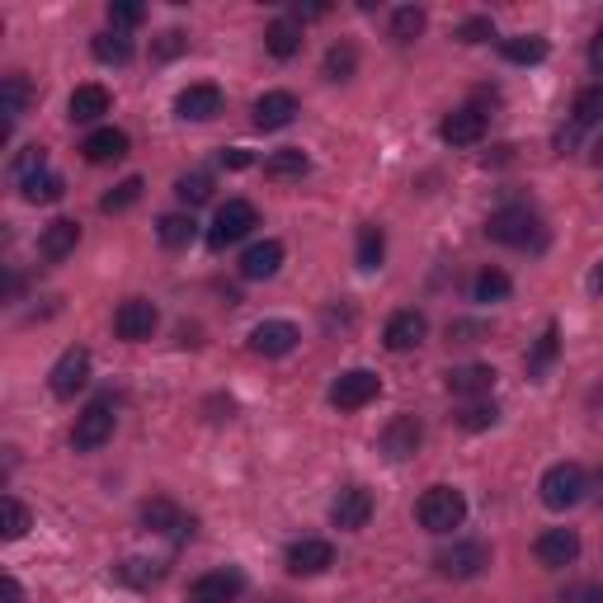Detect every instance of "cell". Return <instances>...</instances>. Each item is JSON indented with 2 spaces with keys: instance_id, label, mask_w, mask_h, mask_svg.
<instances>
[{
  "instance_id": "cell-52",
  "label": "cell",
  "mask_w": 603,
  "mask_h": 603,
  "mask_svg": "<svg viewBox=\"0 0 603 603\" xmlns=\"http://www.w3.org/2000/svg\"><path fill=\"white\" fill-rule=\"evenodd\" d=\"M24 594H20V580H14V576H5V603H20Z\"/></svg>"
},
{
  "instance_id": "cell-2",
  "label": "cell",
  "mask_w": 603,
  "mask_h": 603,
  "mask_svg": "<svg viewBox=\"0 0 603 603\" xmlns=\"http://www.w3.org/2000/svg\"><path fill=\"white\" fill-rule=\"evenodd\" d=\"M486 236H490V241H500V246H519V250L547 241L543 217H537L533 208H500V213H490Z\"/></svg>"
},
{
  "instance_id": "cell-19",
  "label": "cell",
  "mask_w": 603,
  "mask_h": 603,
  "mask_svg": "<svg viewBox=\"0 0 603 603\" xmlns=\"http://www.w3.org/2000/svg\"><path fill=\"white\" fill-rule=\"evenodd\" d=\"M533 551H537V561H543V566L557 570V566H570L580 557V537H576V528H547L533 543Z\"/></svg>"
},
{
  "instance_id": "cell-1",
  "label": "cell",
  "mask_w": 603,
  "mask_h": 603,
  "mask_svg": "<svg viewBox=\"0 0 603 603\" xmlns=\"http://www.w3.org/2000/svg\"><path fill=\"white\" fill-rule=\"evenodd\" d=\"M416 514H420V528H430V533H453V528H463V519H467V500H463V490H453V486H430L420 496L416 504Z\"/></svg>"
},
{
  "instance_id": "cell-14",
  "label": "cell",
  "mask_w": 603,
  "mask_h": 603,
  "mask_svg": "<svg viewBox=\"0 0 603 603\" xmlns=\"http://www.w3.org/2000/svg\"><path fill=\"white\" fill-rule=\"evenodd\" d=\"M439 137L448 141V147H476V141L486 137V114L481 109H471V104L453 109V114L439 123Z\"/></svg>"
},
{
  "instance_id": "cell-39",
  "label": "cell",
  "mask_w": 603,
  "mask_h": 603,
  "mask_svg": "<svg viewBox=\"0 0 603 603\" xmlns=\"http://www.w3.org/2000/svg\"><path fill=\"white\" fill-rule=\"evenodd\" d=\"M354 67H359L354 43H335V47L326 53V76H330V81H349V76H354Z\"/></svg>"
},
{
  "instance_id": "cell-25",
  "label": "cell",
  "mask_w": 603,
  "mask_h": 603,
  "mask_svg": "<svg viewBox=\"0 0 603 603\" xmlns=\"http://www.w3.org/2000/svg\"><path fill=\"white\" fill-rule=\"evenodd\" d=\"M109 104H114V100H109L104 86H76L67 109H71V123H94V118L109 114Z\"/></svg>"
},
{
  "instance_id": "cell-38",
  "label": "cell",
  "mask_w": 603,
  "mask_h": 603,
  "mask_svg": "<svg viewBox=\"0 0 603 603\" xmlns=\"http://www.w3.org/2000/svg\"><path fill=\"white\" fill-rule=\"evenodd\" d=\"M174 194H180V198L189 203V208H198V203H208V198H213V174H203V170H194V174H180Z\"/></svg>"
},
{
  "instance_id": "cell-46",
  "label": "cell",
  "mask_w": 603,
  "mask_h": 603,
  "mask_svg": "<svg viewBox=\"0 0 603 603\" xmlns=\"http://www.w3.org/2000/svg\"><path fill=\"white\" fill-rule=\"evenodd\" d=\"M457 38H463V43H486V38H496V24H490V14H471V20L457 29Z\"/></svg>"
},
{
  "instance_id": "cell-23",
  "label": "cell",
  "mask_w": 603,
  "mask_h": 603,
  "mask_svg": "<svg viewBox=\"0 0 603 603\" xmlns=\"http://www.w3.org/2000/svg\"><path fill=\"white\" fill-rule=\"evenodd\" d=\"M278 269H283V246L278 241H260V246H250L241 255V278H250V283L274 278Z\"/></svg>"
},
{
  "instance_id": "cell-13",
  "label": "cell",
  "mask_w": 603,
  "mask_h": 603,
  "mask_svg": "<svg viewBox=\"0 0 603 603\" xmlns=\"http://www.w3.org/2000/svg\"><path fill=\"white\" fill-rule=\"evenodd\" d=\"M29 100H34V86H29V76H20V71H10L5 81H0V141H10V128L24 118V109H29Z\"/></svg>"
},
{
  "instance_id": "cell-3",
  "label": "cell",
  "mask_w": 603,
  "mask_h": 603,
  "mask_svg": "<svg viewBox=\"0 0 603 603\" xmlns=\"http://www.w3.org/2000/svg\"><path fill=\"white\" fill-rule=\"evenodd\" d=\"M584 490H590V476H584L580 463H557L543 471V481H537V496H543L547 510H576L584 500Z\"/></svg>"
},
{
  "instance_id": "cell-34",
  "label": "cell",
  "mask_w": 603,
  "mask_h": 603,
  "mask_svg": "<svg viewBox=\"0 0 603 603\" xmlns=\"http://www.w3.org/2000/svg\"><path fill=\"white\" fill-rule=\"evenodd\" d=\"M383 255H387V236H383V227H359V269H373L383 264Z\"/></svg>"
},
{
  "instance_id": "cell-24",
  "label": "cell",
  "mask_w": 603,
  "mask_h": 603,
  "mask_svg": "<svg viewBox=\"0 0 603 603\" xmlns=\"http://www.w3.org/2000/svg\"><path fill=\"white\" fill-rule=\"evenodd\" d=\"M490 387H496V368H486V363L448 368V391L453 396H490Z\"/></svg>"
},
{
  "instance_id": "cell-27",
  "label": "cell",
  "mask_w": 603,
  "mask_h": 603,
  "mask_svg": "<svg viewBox=\"0 0 603 603\" xmlns=\"http://www.w3.org/2000/svg\"><path fill=\"white\" fill-rule=\"evenodd\" d=\"M264 47H269V57H278V61H288L302 53V24L297 20H274L264 29Z\"/></svg>"
},
{
  "instance_id": "cell-32",
  "label": "cell",
  "mask_w": 603,
  "mask_h": 603,
  "mask_svg": "<svg viewBox=\"0 0 603 603\" xmlns=\"http://www.w3.org/2000/svg\"><path fill=\"white\" fill-rule=\"evenodd\" d=\"M424 24H430V14H424L420 5H401L391 14V38L396 43H416L424 34Z\"/></svg>"
},
{
  "instance_id": "cell-44",
  "label": "cell",
  "mask_w": 603,
  "mask_h": 603,
  "mask_svg": "<svg viewBox=\"0 0 603 603\" xmlns=\"http://www.w3.org/2000/svg\"><path fill=\"white\" fill-rule=\"evenodd\" d=\"M0 510H5V528H0V533H5V543H20V537L29 533V510H24V504L14 500V496H5V504H0Z\"/></svg>"
},
{
  "instance_id": "cell-18",
  "label": "cell",
  "mask_w": 603,
  "mask_h": 603,
  "mask_svg": "<svg viewBox=\"0 0 603 603\" xmlns=\"http://www.w3.org/2000/svg\"><path fill=\"white\" fill-rule=\"evenodd\" d=\"M293 118H297V100L288 90H269L255 100V128L260 133H278V128H288Z\"/></svg>"
},
{
  "instance_id": "cell-55",
  "label": "cell",
  "mask_w": 603,
  "mask_h": 603,
  "mask_svg": "<svg viewBox=\"0 0 603 603\" xmlns=\"http://www.w3.org/2000/svg\"><path fill=\"white\" fill-rule=\"evenodd\" d=\"M264 603H288V599H264Z\"/></svg>"
},
{
  "instance_id": "cell-56",
  "label": "cell",
  "mask_w": 603,
  "mask_h": 603,
  "mask_svg": "<svg viewBox=\"0 0 603 603\" xmlns=\"http://www.w3.org/2000/svg\"><path fill=\"white\" fill-rule=\"evenodd\" d=\"M599 490H603V471H599Z\"/></svg>"
},
{
  "instance_id": "cell-29",
  "label": "cell",
  "mask_w": 603,
  "mask_h": 603,
  "mask_svg": "<svg viewBox=\"0 0 603 603\" xmlns=\"http://www.w3.org/2000/svg\"><path fill=\"white\" fill-rule=\"evenodd\" d=\"M156 236H161L166 250H184V246L198 236V221L189 217V213H170V217L156 221Z\"/></svg>"
},
{
  "instance_id": "cell-10",
  "label": "cell",
  "mask_w": 603,
  "mask_h": 603,
  "mask_svg": "<svg viewBox=\"0 0 603 603\" xmlns=\"http://www.w3.org/2000/svg\"><path fill=\"white\" fill-rule=\"evenodd\" d=\"M368 519H373V496L363 486H344L335 496V504H330V523H335L340 533L368 528Z\"/></svg>"
},
{
  "instance_id": "cell-30",
  "label": "cell",
  "mask_w": 603,
  "mask_h": 603,
  "mask_svg": "<svg viewBox=\"0 0 603 603\" xmlns=\"http://www.w3.org/2000/svg\"><path fill=\"white\" fill-rule=\"evenodd\" d=\"M504 57H510L514 67H537V61L547 57V38H537V34H519V38H504Z\"/></svg>"
},
{
  "instance_id": "cell-35",
  "label": "cell",
  "mask_w": 603,
  "mask_h": 603,
  "mask_svg": "<svg viewBox=\"0 0 603 603\" xmlns=\"http://www.w3.org/2000/svg\"><path fill=\"white\" fill-rule=\"evenodd\" d=\"M557 349H561V330L557 326H547L543 330V340L533 344V354H528V377H543L551 368V359H557Z\"/></svg>"
},
{
  "instance_id": "cell-16",
  "label": "cell",
  "mask_w": 603,
  "mask_h": 603,
  "mask_svg": "<svg viewBox=\"0 0 603 603\" xmlns=\"http://www.w3.org/2000/svg\"><path fill=\"white\" fill-rule=\"evenodd\" d=\"M424 335H430V321H424V311H396L387 330H383V344L391 354H406V349H420Z\"/></svg>"
},
{
  "instance_id": "cell-42",
  "label": "cell",
  "mask_w": 603,
  "mask_h": 603,
  "mask_svg": "<svg viewBox=\"0 0 603 603\" xmlns=\"http://www.w3.org/2000/svg\"><path fill=\"white\" fill-rule=\"evenodd\" d=\"M141 20H147V5H137V0H109V24H114V34L137 29Z\"/></svg>"
},
{
  "instance_id": "cell-6",
  "label": "cell",
  "mask_w": 603,
  "mask_h": 603,
  "mask_svg": "<svg viewBox=\"0 0 603 603\" xmlns=\"http://www.w3.org/2000/svg\"><path fill=\"white\" fill-rule=\"evenodd\" d=\"M377 391H383V377L368 373V368H349L335 377V387H330V406L335 410H363L368 401H377Z\"/></svg>"
},
{
  "instance_id": "cell-50",
  "label": "cell",
  "mask_w": 603,
  "mask_h": 603,
  "mask_svg": "<svg viewBox=\"0 0 603 603\" xmlns=\"http://www.w3.org/2000/svg\"><path fill=\"white\" fill-rule=\"evenodd\" d=\"M321 14H326V5H293V14H288V20H321Z\"/></svg>"
},
{
  "instance_id": "cell-53",
  "label": "cell",
  "mask_w": 603,
  "mask_h": 603,
  "mask_svg": "<svg viewBox=\"0 0 603 603\" xmlns=\"http://www.w3.org/2000/svg\"><path fill=\"white\" fill-rule=\"evenodd\" d=\"M590 288H594V293H603V264H599L594 274H590Z\"/></svg>"
},
{
  "instance_id": "cell-11",
  "label": "cell",
  "mask_w": 603,
  "mask_h": 603,
  "mask_svg": "<svg viewBox=\"0 0 603 603\" xmlns=\"http://www.w3.org/2000/svg\"><path fill=\"white\" fill-rule=\"evenodd\" d=\"M47 383H53V396H61V401H71V396L90 383V354H86V349H67V354H61V359L53 363Z\"/></svg>"
},
{
  "instance_id": "cell-47",
  "label": "cell",
  "mask_w": 603,
  "mask_h": 603,
  "mask_svg": "<svg viewBox=\"0 0 603 603\" xmlns=\"http://www.w3.org/2000/svg\"><path fill=\"white\" fill-rule=\"evenodd\" d=\"M561 603H603V584H594V580L566 584V590H561Z\"/></svg>"
},
{
  "instance_id": "cell-43",
  "label": "cell",
  "mask_w": 603,
  "mask_h": 603,
  "mask_svg": "<svg viewBox=\"0 0 603 603\" xmlns=\"http://www.w3.org/2000/svg\"><path fill=\"white\" fill-rule=\"evenodd\" d=\"M590 123H603V86L580 90L576 100V128H590Z\"/></svg>"
},
{
  "instance_id": "cell-12",
  "label": "cell",
  "mask_w": 603,
  "mask_h": 603,
  "mask_svg": "<svg viewBox=\"0 0 603 603\" xmlns=\"http://www.w3.org/2000/svg\"><path fill=\"white\" fill-rule=\"evenodd\" d=\"M283 566H288V576H321V570L335 566V547L326 537H302V543L288 547Z\"/></svg>"
},
{
  "instance_id": "cell-22",
  "label": "cell",
  "mask_w": 603,
  "mask_h": 603,
  "mask_svg": "<svg viewBox=\"0 0 603 603\" xmlns=\"http://www.w3.org/2000/svg\"><path fill=\"white\" fill-rule=\"evenodd\" d=\"M76 241H81V227H76L71 217H57V221H47L43 227V241H38V255L43 260H67L71 250H76Z\"/></svg>"
},
{
  "instance_id": "cell-5",
  "label": "cell",
  "mask_w": 603,
  "mask_h": 603,
  "mask_svg": "<svg viewBox=\"0 0 603 603\" xmlns=\"http://www.w3.org/2000/svg\"><path fill=\"white\" fill-rule=\"evenodd\" d=\"M109 439H114V401H109V396H100V401H90L81 416H76L71 448H76V453H94V448H104Z\"/></svg>"
},
{
  "instance_id": "cell-17",
  "label": "cell",
  "mask_w": 603,
  "mask_h": 603,
  "mask_svg": "<svg viewBox=\"0 0 603 603\" xmlns=\"http://www.w3.org/2000/svg\"><path fill=\"white\" fill-rule=\"evenodd\" d=\"M174 114L184 123H208L221 114V90L217 86H189L180 90V100H174Z\"/></svg>"
},
{
  "instance_id": "cell-31",
  "label": "cell",
  "mask_w": 603,
  "mask_h": 603,
  "mask_svg": "<svg viewBox=\"0 0 603 603\" xmlns=\"http://www.w3.org/2000/svg\"><path fill=\"white\" fill-rule=\"evenodd\" d=\"M20 194H24V203H57L61 194H67V184H61L57 170H43L29 184H20Z\"/></svg>"
},
{
  "instance_id": "cell-28",
  "label": "cell",
  "mask_w": 603,
  "mask_h": 603,
  "mask_svg": "<svg viewBox=\"0 0 603 603\" xmlns=\"http://www.w3.org/2000/svg\"><path fill=\"white\" fill-rule=\"evenodd\" d=\"M307 170H311V161H307V151H302V147H283V151H274L264 161L269 180H302Z\"/></svg>"
},
{
  "instance_id": "cell-40",
  "label": "cell",
  "mask_w": 603,
  "mask_h": 603,
  "mask_svg": "<svg viewBox=\"0 0 603 603\" xmlns=\"http://www.w3.org/2000/svg\"><path fill=\"white\" fill-rule=\"evenodd\" d=\"M500 420V410H496V401H467L463 410H457V424H463V430H490V424Z\"/></svg>"
},
{
  "instance_id": "cell-26",
  "label": "cell",
  "mask_w": 603,
  "mask_h": 603,
  "mask_svg": "<svg viewBox=\"0 0 603 603\" xmlns=\"http://www.w3.org/2000/svg\"><path fill=\"white\" fill-rule=\"evenodd\" d=\"M141 523H147L151 533H174V537L194 533V523H184L170 500H147V504H141Z\"/></svg>"
},
{
  "instance_id": "cell-9",
  "label": "cell",
  "mask_w": 603,
  "mask_h": 603,
  "mask_svg": "<svg viewBox=\"0 0 603 603\" xmlns=\"http://www.w3.org/2000/svg\"><path fill=\"white\" fill-rule=\"evenodd\" d=\"M156 321H161V316H156V307H151L147 297H128L114 311V335L128 340V344H141V340L156 335Z\"/></svg>"
},
{
  "instance_id": "cell-41",
  "label": "cell",
  "mask_w": 603,
  "mask_h": 603,
  "mask_svg": "<svg viewBox=\"0 0 603 603\" xmlns=\"http://www.w3.org/2000/svg\"><path fill=\"white\" fill-rule=\"evenodd\" d=\"M137 198H141V180L133 174V180H123V184H114V189H109V194L100 198V208H104V213H128Z\"/></svg>"
},
{
  "instance_id": "cell-48",
  "label": "cell",
  "mask_w": 603,
  "mask_h": 603,
  "mask_svg": "<svg viewBox=\"0 0 603 603\" xmlns=\"http://www.w3.org/2000/svg\"><path fill=\"white\" fill-rule=\"evenodd\" d=\"M184 47H189V38L180 34V29H166V34L156 38V47H151V53L166 61V57H174V53H184Z\"/></svg>"
},
{
  "instance_id": "cell-15",
  "label": "cell",
  "mask_w": 603,
  "mask_h": 603,
  "mask_svg": "<svg viewBox=\"0 0 603 603\" xmlns=\"http://www.w3.org/2000/svg\"><path fill=\"white\" fill-rule=\"evenodd\" d=\"M297 326L293 321H260L255 330H250V349H255L260 359H283L297 349Z\"/></svg>"
},
{
  "instance_id": "cell-7",
  "label": "cell",
  "mask_w": 603,
  "mask_h": 603,
  "mask_svg": "<svg viewBox=\"0 0 603 603\" xmlns=\"http://www.w3.org/2000/svg\"><path fill=\"white\" fill-rule=\"evenodd\" d=\"M246 594V576L236 566H221V570H208L189 584V603H236Z\"/></svg>"
},
{
  "instance_id": "cell-37",
  "label": "cell",
  "mask_w": 603,
  "mask_h": 603,
  "mask_svg": "<svg viewBox=\"0 0 603 603\" xmlns=\"http://www.w3.org/2000/svg\"><path fill=\"white\" fill-rule=\"evenodd\" d=\"M43 170H47V151H43V147H24V151L10 161V180H14V184H29V180H34V174H43Z\"/></svg>"
},
{
  "instance_id": "cell-45",
  "label": "cell",
  "mask_w": 603,
  "mask_h": 603,
  "mask_svg": "<svg viewBox=\"0 0 603 603\" xmlns=\"http://www.w3.org/2000/svg\"><path fill=\"white\" fill-rule=\"evenodd\" d=\"M114 576L123 580V584H156L161 580V566H147V561H123V566H114Z\"/></svg>"
},
{
  "instance_id": "cell-51",
  "label": "cell",
  "mask_w": 603,
  "mask_h": 603,
  "mask_svg": "<svg viewBox=\"0 0 603 603\" xmlns=\"http://www.w3.org/2000/svg\"><path fill=\"white\" fill-rule=\"evenodd\" d=\"M590 61H594V71H603V29H599V38L590 43Z\"/></svg>"
},
{
  "instance_id": "cell-49",
  "label": "cell",
  "mask_w": 603,
  "mask_h": 603,
  "mask_svg": "<svg viewBox=\"0 0 603 603\" xmlns=\"http://www.w3.org/2000/svg\"><path fill=\"white\" fill-rule=\"evenodd\" d=\"M221 166H227V170H246V166H250V151H241V147L221 151Z\"/></svg>"
},
{
  "instance_id": "cell-8",
  "label": "cell",
  "mask_w": 603,
  "mask_h": 603,
  "mask_svg": "<svg viewBox=\"0 0 603 603\" xmlns=\"http://www.w3.org/2000/svg\"><path fill=\"white\" fill-rule=\"evenodd\" d=\"M434 566H439V576H448V580H471L490 566V547L486 543H453L439 551Z\"/></svg>"
},
{
  "instance_id": "cell-21",
  "label": "cell",
  "mask_w": 603,
  "mask_h": 603,
  "mask_svg": "<svg viewBox=\"0 0 603 603\" xmlns=\"http://www.w3.org/2000/svg\"><path fill=\"white\" fill-rule=\"evenodd\" d=\"M420 439H424V430H420L416 416H396L383 430V453L391 457V463H401V457H410L420 448Z\"/></svg>"
},
{
  "instance_id": "cell-20",
  "label": "cell",
  "mask_w": 603,
  "mask_h": 603,
  "mask_svg": "<svg viewBox=\"0 0 603 603\" xmlns=\"http://www.w3.org/2000/svg\"><path fill=\"white\" fill-rule=\"evenodd\" d=\"M81 151H86L90 166H109V161H123V156L133 151V141H128L123 128H100V133H90L81 141Z\"/></svg>"
},
{
  "instance_id": "cell-54",
  "label": "cell",
  "mask_w": 603,
  "mask_h": 603,
  "mask_svg": "<svg viewBox=\"0 0 603 603\" xmlns=\"http://www.w3.org/2000/svg\"><path fill=\"white\" fill-rule=\"evenodd\" d=\"M590 156H594V166H603V137H599L594 147H590Z\"/></svg>"
},
{
  "instance_id": "cell-33",
  "label": "cell",
  "mask_w": 603,
  "mask_h": 603,
  "mask_svg": "<svg viewBox=\"0 0 603 603\" xmlns=\"http://www.w3.org/2000/svg\"><path fill=\"white\" fill-rule=\"evenodd\" d=\"M510 274H504V269H481V274H476V283H471V297L476 302H504L510 297Z\"/></svg>"
},
{
  "instance_id": "cell-4",
  "label": "cell",
  "mask_w": 603,
  "mask_h": 603,
  "mask_svg": "<svg viewBox=\"0 0 603 603\" xmlns=\"http://www.w3.org/2000/svg\"><path fill=\"white\" fill-rule=\"evenodd\" d=\"M255 227H260L255 203H246V198H227V203L217 208L213 227H208V246H213V250H227V246H236L241 236H250Z\"/></svg>"
},
{
  "instance_id": "cell-36",
  "label": "cell",
  "mask_w": 603,
  "mask_h": 603,
  "mask_svg": "<svg viewBox=\"0 0 603 603\" xmlns=\"http://www.w3.org/2000/svg\"><path fill=\"white\" fill-rule=\"evenodd\" d=\"M90 53L109 61V67H123V61H133V38H123V34H100L90 43Z\"/></svg>"
}]
</instances>
